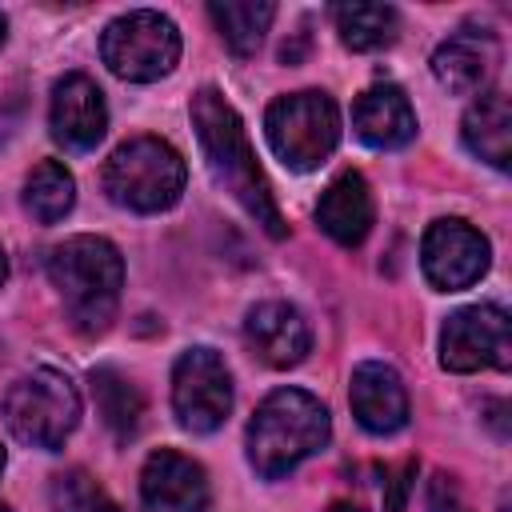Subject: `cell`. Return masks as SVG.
Here are the masks:
<instances>
[{
    "label": "cell",
    "mask_w": 512,
    "mask_h": 512,
    "mask_svg": "<svg viewBox=\"0 0 512 512\" xmlns=\"http://www.w3.org/2000/svg\"><path fill=\"white\" fill-rule=\"evenodd\" d=\"M104 192L132 212H164L180 200L188 168L184 156L160 136H132L104 160Z\"/></svg>",
    "instance_id": "277c9868"
},
{
    "label": "cell",
    "mask_w": 512,
    "mask_h": 512,
    "mask_svg": "<svg viewBox=\"0 0 512 512\" xmlns=\"http://www.w3.org/2000/svg\"><path fill=\"white\" fill-rule=\"evenodd\" d=\"M332 436L328 408L300 388H276L248 420V460L264 480H280L316 456Z\"/></svg>",
    "instance_id": "3957f363"
},
{
    "label": "cell",
    "mask_w": 512,
    "mask_h": 512,
    "mask_svg": "<svg viewBox=\"0 0 512 512\" xmlns=\"http://www.w3.org/2000/svg\"><path fill=\"white\" fill-rule=\"evenodd\" d=\"M244 340H248L252 356L264 360L268 368H292V364H300L308 356L312 328L300 316V308H292L284 300H264V304L248 308Z\"/></svg>",
    "instance_id": "4fadbf2b"
},
{
    "label": "cell",
    "mask_w": 512,
    "mask_h": 512,
    "mask_svg": "<svg viewBox=\"0 0 512 512\" xmlns=\"http://www.w3.org/2000/svg\"><path fill=\"white\" fill-rule=\"evenodd\" d=\"M96 512H120V508H116V504H108V500H104V504H100V508H96Z\"/></svg>",
    "instance_id": "4316f807"
},
{
    "label": "cell",
    "mask_w": 512,
    "mask_h": 512,
    "mask_svg": "<svg viewBox=\"0 0 512 512\" xmlns=\"http://www.w3.org/2000/svg\"><path fill=\"white\" fill-rule=\"evenodd\" d=\"M4 460H8V456H4V448H0V472H4Z\"/></svg>",
    "instance_id": "f1b7e54d"
},
{
    "label": "cell",
    "mask_w": 512,
    "mask_h": 512,
    "mask_svg": "<svg viewBox=\"0 0 512 512\" xmlns=\"http://www.w3.org/2000/svg\"><path fill=\"white\" fill-rule=\"evenodd\" d=\"M0 412L16 440L56 452V448H64V440L72 436V428L80 420V396L64 372L32 368L20 380H12Z\"/></svg>",
    "instance_id": "5b68a950"
},
{
    "label": "cell",
    "mask_w": 512,
    "mask_h": 512,
    "mask_svg": "<svg viewBox=\"0 0 512 512\" xmlns=\"http://www.w3.org/2000/svg\"><path fill=\"white\" fill-rule=\"evenodd\" d=\"M192 124H196V140L204 148V160H208V172L212 180L272 236H288V224L276 208V196L256 164V152L248 144V132H244V120L236 116V108L216 92V88H200L192 96Z\"/></svg>",
    "instance_id": "6da1fadb"
},
{
    "label": "cell",
    "mask_w": 512,
    "mask_h": 512,
    "mask_svg": "<svg viewBox=\"0 0 512 512\" xmlns=\"http://www.w3.org/2000/svg\"><path fill=\"white\" fill-rule=\"evenodd\" d=\"M76 204V180L60 160H40L24 180V208L36 224H56Z\"/></svg>",
    "instance_id": "44dd1931"
},
{
    "label": "cell",
    "mask_w": 512,
    "mask_h": 512,
    "mask_svg": "<svg viewBox=\"0 0 512 512\" xmlns=\"http://www.w3.org/2000/svg\"><path fill=\"white\" fill-rule=\"evenodd\" d=\"M48 276L64 300V312L80 336H100L116 320L124 260L104 236H68L48 256Z\"/></svg>",
    "instance_id": "7a4b0ae2"
},
{
    "label": "cell",
    "mask_w": 512,
    "mask_h": 512,
    "mask_svg": "<svg viewBox=\"0 0 512 512\" xmlns=\"http://www.w3.org/2000/svg\"><path fill=\"white\" fill-rule=\"evenodd\" d=\"M264 132L284 168L312 172L340 144V112L328 92H292L268 104Z\"/></svg>",
    "instance_id": "8992f818"
},
{
    "label": "cell",
    "mask_w": 512,
    "mask_h": 512,
    "mask_svg": "<svg viewBox=\"0 0 512 512\" xmlns=\"http://www.w3.org/2000/svg\"><path fill=\"white\" fill-rule=\"evenodd\" d=\"M140 500H144V512H204L208 508L204 468L184 452L160 448L144 460Z\"/></svg>",
    "instance_id": "7c38bea8"
},
{
    "label": "cell",
    "mask_w": 512,
    "mask_h": 512,
    "mask_svg": "<svg viewBox=\"0 0 512 512\" xmlns=\"http://www.w3.org/2000/svg\"><path fill=\"white\" fill-rule=\"evenodd\" d=\"M4 28H8V24H4V16H0V44H4Z\"/></svg>",
    "instance_id": "83f0119b"
},
{
    "label": "cell",
    "mask_w": 512,
    "mask_h": 512,
    "mask_svg": "<svg viewBox=\"0 0 512 512\" xmlns=\"http://www.w3.org/2000/svg\"><path fill=\"white\" fill-rule=\"evenodd\" d=\"M328 512H364V508H360V504H348V500H340V504H332Z\"/></svg>",
    "instance_id": "d4e9b609"
},
{
    "label": "cell",
    "mask_w": 512,
    "mask_h": 512,
    "mask_svg": "<svg viewBox=\"0 0 512 512\" xmlns=\"http://www.w3.org/2000/svg\"><path fill=\"white\" fill-rule=\"evenodd\" d=\"M496 68V44L488 32H476V28H460L452 32L436 52H432V72L436 80L456 92V96H472L488 84Z\"/></svg>",
    "instance_id": "e0dca14e"
},
{
    "label": "cell",
    "mask_w": 512,
    "mask_h": 512,
    "mask_svg": "<svg viewBox=\"0 0 512 512\" xmlns=\"http://www.w3.org/2000/svg\"><path fill=\"white\" fill-rule=\"evenodd\" d=\"M464 144L472 156L488 160L492 168L512 164V108L504 92H484L464 112Z\"/></svg>",
    "instance_id": "ac0fdd59"
},
{
    "label": "cell",
    "mask_w": 512,
    "mask_h": 512,
    "mask_svg": "<svg viewBox=\"0 0 512 512\" xmlns=\"http://www.w3.org/2000/svg\"><path fill=\"white\" fill-rule=\"evenodd\" d=\"M92 396H96V412L104 416L108 432L120 444H128L140 432V424H144V396H140V388L124 372L104 364V368H92Z\"/></svg>",
    "instance_id": "d6986e66"
},
{
    "label": "cell",
    "mask_w": 512,
    "mask_h": 512,
    "mask_svg": "<svg viewBox=\"0 0 512 512\" xmlns=\"http://www.w3.org/2000/svg\"><path fill=\"white\" fill-rule=\"evenodd\" d=\"M100 56L104 64L132 84H152L168 76L180 60V32L164 12L136 8L116 16L104 36H100Z\"/></svg>",
    "instance_id": "52a82bcc"
},
{
    "label": "cell",
    "mask_w": 512,
    "mask_h": 512,
    "mask_svg": "<svg viewBox=\"0 0 512 512\" xmlns=\"http://www.w3.org/2000/svg\"><path fill=\"white\" fill-rule=\"evenodd\" d=\"M0 512H8V508H4V504H0Z\"/></svg>",
    "instance_id": "f546056e"
},
{
    "label": "cell",
    "mask_w": 512,
    "mask_h": 512,
    "mask_svg": "<svg viewBox=\"0 0 512 512\" xmlns=\"http://www.w3.org/2000/svg\"><path fill=\"white\" fill-rule=\"evenodd\" d=\"M172 412L188 432H216L232 412V372L220 352L188 348L172 368Z\"/></svg>",
    "instance_id": "ba28073f"
},
{
    "label": "cell",
    "mask_w": 512,
    "mask_h": 512,
    "mask_svg": "<svg viewBox=\"0 0 512 512\" xmlns=\"http://www.w3.org/2000/svg\"><path fill=\"white\" fill-rule=\"evenodd\" d=\"M100 504H104V496L88 472H60L52 480V508L56 512H96Z\"/></svg>",
    "instance_id": "603a6c76"
},
{
    "label": "cell",
    "mask_w": 512,
    "mask_h": 512,
    "mask_svg": "<svg viewBox=\"0 0 512 512\" xmlns=\"http://www.w3.org/2000/svg\"><path fill=\"white\" fill-rule=\"evenodd\" d=\"M372 220H376V208H372V192H368V180L360 172H340L320 204H316V224L344 248H356L364 244V236L372 232Z\"/></svg>",
    "instance_id": "2e32d148"
},
{
    "label": "cell",
    "mask_w": 512,
    "mask_h": 512,
    "mask_svg": "<svg viewBox=\"0 0 512 512\" xmlns=\"http://www.w3.org/2000/svg\"><path fill=\"white\" fill-rule=\"evenodd\" d=\"M428 512H468L460 488L452 484V476H432L428 484Z\"/></svg>",
    "instance_id": "cb8c5ba5"
},
{
    "label": "cell",
    "mask_w": 512,
    "mask_h": 512,
    "mask_svg": "<svg viewBox=\"0 0 512 512\" xmlns=\"http://www.w3.org/2000/svg\"><path fill=\"white\" fill-rule=\"evenodd\" d=\"M48 124H52V140L64 144V148H72V152L96 148L100 136H104V128H108L104 92H100L84 72H68V76L56 80V88H52Z\"/></svg>",
    "instance_id": "8fae6325"
},
{
    "label": "cell",
    "mask_w": 512,
    "mask_h": 512,
    "mask_svg": "<svg viewBox=\"0 0 512 512\" xmlns=\"http://www.w3.org/2000/svg\"><path fill=\"white\" fill-rule=\"evenodd\" d=\"M348 404H352V416L360 420V428H368L376 436L400 432L408 424V392L392 364H380V360L356 364L352 384H348Z\"/></svg>",
    "instance_id": "5bb4252c"
},
{
    "label": "cell",
    "mask_w": 512,
    "mask_h": 512,
    "mask_svg": "<svg viewBox=\"0 0 512 512\" xmlns=\"http://www.w3.org/2000/svg\"><path fill=\"white\" fill-rule=\"evenodd\" d=\"M352 128L368 148H400L416 136V112L396 84H376L356 96Z\"/></svg>",
    "instance_id": "9a60e30c"
},
{
    "label": "cell",
    "mask_w": 512,
    "mask_h": 512,
    "mask_svg": "<svg viewBox=\"0 0 512 512\" xmlns=\"http://www.w3.org/2000/svg\"><path fill=\"white\" fill-rule=\"evenodd\" d=\"M336 32L352 52H376L396 40V8L388 4H336L332 8Z\"/></svg>",
    "instance_id": "7402d4cb"
},
{
    "label": "cell",
    "mask_w": 512,
    "mask_h": 512,
    "mask_svg": "<svg viewBox=\"0 0 512 512\" xmlns=\"http://www.w3.org/2000/svg\"><path fill=\"white\" fill-rule=\"evenodd\" d=\"M4 276H8V260H4V252H0V284H4Z\"/></svg>",
    "instance_id": "484cf974"
},
{
    "label": "cell",
    "mask_w": 512,
    "mask_h": 512,
    "mask_svg": "<svg viewBox=\"0 0 512 512\" xmlns=\"http://www.w3.org/2000/svg\"><path fill=\"white\" fill-rule=\"evenodd\" d=\"M208 16L236 56H252L276 16V4L272 0H212Z\"/></svg>",
    "instance_id": "ffe728a7"
},
{
    "label": "cell",
    "mask_w": 512,
    "mask_h": 512,
    "mask_svg": "<svg viewBox=\"0 0 512 512\" xmlns=\"http://www.w3.org/2000/svg\"><path fill=\"white\" fill-rule=\"evenodd\" d=\"M440 364L448 372H480L512 364V324L496 304H472L448 316L440 332Z\"/></svg>",
    "instance_id": "9c48e42d"
},
{
    "label": "cell",
    "mask_w": 512,
    "mask_h": 512,
    "mask_svg": "<svg viewBox=\"0 0 512 512\" xmlns=\"http://www.w3.org/2000/svg\"><path fill=\"white\" fill-rule=\"evenodd\" d=\"M420 268L432 288L460 292L488 272V240L464 220H436L424 232Z\"/></svg>",
    "instance_id": "30bf717a"
}]
</instances>
